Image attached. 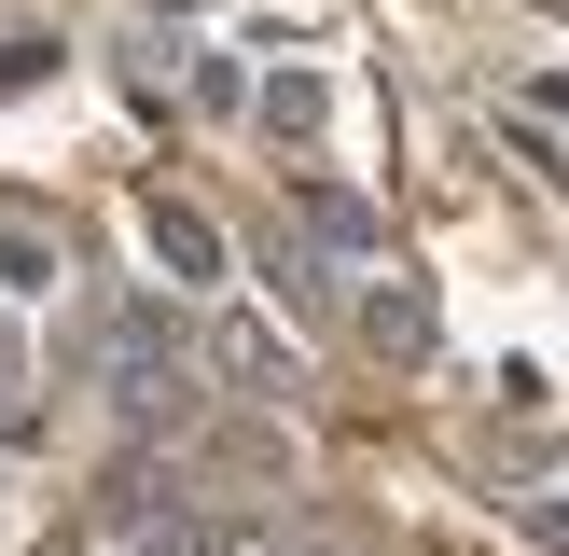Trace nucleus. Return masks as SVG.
<instances>
[{"instance_id": "f257e3e1", "label": "nucleus", "mask_w": 569, "mask_h": 556, "mask_svg": "<svg viewBox=\"0 0 569 556\" xmlns=\"http://www.w3.org/2000/svg\"><path fill=\"white\" fill-rule=\"evenodd\" d=\"M98 376H111V404H126V417L181 404V320H167V306H111V334H98Z\"/></svg>"}, {"instance_id": "f03ea898", "label": "nucleus", "mask_w": 569, "mask_h": 556, "mask_svg": "<svg viewBox=\"0 0 569 556\" xmlns=\"http://www.w3.org/2000/svg\"><path fill=\"white\" fill-rule=\"evenodd\" d=\"M292 209H306V237H320V250H348V265H376V237H389V222L361 209V195H333V181H292Z\"/></svg>"}, {"instance_id": "7ed1b4c3", "label": "nucleus", "mask_w": 569, "mask_h": 556, "mask_svg": "<svg viewBox=\"0 0 569 556\" xmlns=\"http://www.w3.org/2000/svg\"><path fill=\"white\" fill-rule=\"evenodd\" d=\"M153 250H167V265H181V278H222V237H209V222H194V209H153Z\"/></svg>"}, {"instance_id": "20e7f679", "label": "nucleus", "mask_w": 569, "mask_h": 556, "mask_svg": "<svg viewBox=\"0 0 569 556\" xmlns=\"http://www.w3.org/2000/svg\"><path fill=\"white\" fill-rule=\"evenodd\" d=\"M361 320H376V348H431V292H376Z\"/></svg>"}, {"instance_id": "39448f33", "label": "nucleus", "mask_w": 569, "mask_h": 556, "mask_svg": "<svg viewBox=\"0 0 569 556\" xmlns=\"http://www.w3.org/2000/svg\"><path fill=\"white\" fill-rule=\"evenodd\" d=\"M222 376H250V389H278V334H264V320H222Z\"/></svg>"}, {"instance_id": "423d86ee", "label": "nucleus", "mask_w": 569, "mask_h": 556, "mask_svg": "<svg viewBox=\"0 0 569 556\" xmlns=\"http://www.w3.org/2000/svg\"><path fill=\"white\" fill-rule=\"evenodd\" d=\"M139 556H222V543H209L194 515H167V528H139Z\"/></svg>"}, {"instance_id": "0eeeda50", "label": "nucleus", "mask_w": 569, "mask_h": 556, "mask_svg": "<svg viewBox=\"0 0 569 556\" xmlns=\"http://www.w3.org/2000/svg\"><path fill=\"white\" fill-rule=\"evenodd\" d=\"M528 543H556V556H569V500H528Z\"/></svg>"}]
</instances>
